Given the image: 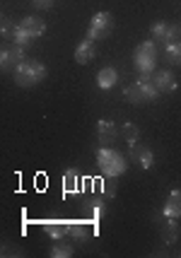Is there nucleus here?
Returning <instances> with one entry per match:
<instances>
[{
	"label": "nucleus",
	"mask_w": 181,
	"mask_h": 258,
	"mask_svg": "<svg viewBox=\"0 0 181 258\" xmlns=\"http://www.w3.org/2000/svg\"><path fill=\"white\" fill-rule=\"evenodd\" d=\"M97 167L102 169L106 176L116 179V176L126 174V169H128V159H126L121 152L111 150V147H99V150H97Z\"/></svg>",
	"instance_id": "nucleus-1"
},
{
	"label": "nucleus",
	"mask_w": 181,
	"mask_h": 258,
	"mask_svg": "<svg viewBox=\"0 0 181 258\" xmlns=\"http://www.w3.org/2000/svg\"><path fill=\"white\" fill-rule=\"evenodd\" d=\"M46 75H48V70H46L44 63L27 58L22 66L15 70V85H17V87H34L39 82H44Z\"/></svg>",
	"instance_id": "nucleus-2"
},
{
	"label": "nucleus",
	"mask_w": 181,
	"mask_h": 258,
	"mask_svg": "<svg viewBox=\"0 0 181 258\" xmlns=\"http://www.w3.org/2000/svg\"><path fill=\"white\" fill-rule=\"evenodd\" d=\"M124 97L128 104H145V101H155L159 97V90L155 87L152 80H138L133 85L124 87Z\"/></svg>",
	"instance_id": "nucleus-3"
},
{
	"label": "nucleus",
	"mask_w": 181,
	"mask_h": 258,
	"mask_svg": "<svg viewBox=\"0 0 181 258\" xmlns=\"http://www.w3.org/2000/svg\"><path fill=\"white\" fill-rule=\"evenodd\" d=\"M157 68V44L155 41H143L136 48V70L138 75H155Z\"/></svg>",
	"instance_id": "nucleus-4"
},
{
	"label": "nucleus",
	"mask_w": 181,
	"mask_h": 258,
	"mask_svg": "<svg viewBox=\"0 0 181 258\" xmlns=\"http://www.w3.org/2000/svg\"><path fill=\"white\" fill-rule=\"evenodd\" d=\"M113 29V15L111 12H97L90 20V27H87V39L92 41H99V39H106Z\"/></svg>",
	"instance_id": "nucleus-5"
},
{
	"label": "nucleus",
	"mask_w": 181,
	"mask_h": 258,
	"mask_svg": "<svg viewBox=\"0 0 181 258\" xmlns=\"http://www.w3.org/2000/svg\"><path fill=\"white\" fill-rule=\"evenodd\" d=\"M24 60H27L24 46H17V44H12V41L8 46H3V51H0V68H3L5 73H15Z\"/></svg>",
	"instance_id": "nucleus-6"
},
{
	"label": "nucleus",
	"mask_w": 181,
	"mask_h": 258,
	"mask_svg": "<svg viewBox=\"0 0 181 258\" xmlns=\"http://www.w3.org/2000/svg\"><path fill=\"white\" fill-rule=\"evenodd\" d=\"M152 82H155V87L159 90V94H169V92L179 90V80L174 78L171 70H157L155 78H152Z\"/></svg>",
	"instance_id": "nucleus-7"
},
{
	"label": "nucleus",
	"mask_w": 181,
	"mask_h": 258,
	"mask_svg": "<svg viewBox=\"0 0 181 258\" xmlns=\"http://www.w3.org/2000/svg\"><path fill=\"white\" fill-rule=\"evenodd\" d=\"M131 159L136 162V164H140L143 169H152V164H155V152L150 150V147L145 145H131Z\"/></svg>",
	"instance_id": "nucleus-8"
},
{
	"label": "nucleus",
	"mask_w": 181,
	"mask_h": 258,
	"mask_svg": "<svg viewBox=\"0 0 181 258\" xmlns=\"http://www.w3.org/2000/svg\"><path fill=\"white\" fill-rule=\"evenodd\" d=\"M20 29L24 34H29L32 39H39V36H44L46 34V22L41 17H34V15H29V17H24L22 22H20Z\"/></svg>",
	"instance_id": "nucleus-9"
},
{
	"label": "nucleus",
	"mask_w": 181,
	"mask_h": 258,
	"mask_svg": "<svg viewBox=\"0 0 181 258\" xmlns=\"http://www.w3.org/2000/svg\"><path fill=\"white\" fill-rule=\"evenodd\" d=\"M106 198H104V196H99V193H97V196H92L90 201L85 203V213L90 215V220H94V222H97V220H102L104 217V213H106Z\"/></svg>",
	"instance_id": "nucleus-10"
},
{
	"label": "nucleus",
	"mask_w": 181,
	"mask_h": 258,
	"mask_svg": "<svg viewBox=\"0 0 181 258\" xmlns=\"http://www.w3.org/2000/svg\"><path fill=\"white\" fill-rule=\"evenodd\" d=\"M116 85H118V70H116V68L106 66L97 73V87H99V90H111Z\"/></svg>",
	"instance_id": "nucleus-11"
},
{
	"label": "nucleus",
	"mask_w": 181,
	"mask_h": 258,
	"mask_svg": "<svg viewBox=\"0 0 181 258\" xmlns=\"http://www.w3.org/2000/svg\"><path fill=\"white\" fill-rule=\"evenodd\" d=\"M162 215L167 220H179L181 217V191H171L164 208H162Z\"/></svg>",
	"instance_id": "nucleus-12"
},
{
	"label": "nucleus",
	"mask_w": 181,
	"mask_h": 258,
	"mask_svg": "<svg viewBox=\"0 0 181 258\" xmlns=\"http://www.w3.org/2000/svg\"><path fill=\"white\" fill-rule=\"evenodd\" d=\"M97 138H99V145H111L113 140L118 138V128L111 121H99L97 123Z\"/></svg>",
	"instance_id": "nucleus-13"
},
{
	"label": "nucleus",
	"mask_w": 181,
	"mask_h": 258,
	"mask_svg": "<svg viewBox=\"0 0 181 258\" xmlns=\"http://www.w3.org/2000/svg\"><path fill=\"white\" fill-rule=\"evenodd\" d=\"M97 41H92V39H85V41H80L78 48H75V60H78L80 66H87L92 58H94V53H97Z\"/></svg>",
	"instance_id": "nucleus-14"
},
{
	"label": "nucleus",
	"mask_w": 181,
	"mask_h": 258,
	"mask_svg": "<svg viewBox=\"0 0 181 258\" xmlns=\"http://www.w3.org/2000/svg\"><path fill=\"white\" fill-rule=\"evenodd\" d=\"M68 236L73 241H80V244H85L87 239L92 236V227L87 222H70V229H68Z\"/></svg>",
	"instance_id": "nucleus-15"
},
{
	"label": "nucleus",
	"mask_w": 181,
	"mask_h": 258,
	"mask_svg": "<svg viewBox=\"0 0 181 258\" xmlns=\"http://www.w3.org/2000/svg\"><path fill=\"white\" fill-rule=\"evenodd\" d=\"M44 229L48 232V236H51V239H63V236H68L70 222H61V220H46Z\"/></svg>",
	"instance_id": "nucleus-16"
},
{
	"label": "nucleus",
	"mask_w": 181,
	"mask_h": 258,
	"mask_svg": "<svg viewBox=\"0 0 181 258\" xmlns=\"http://www.w3.org/2000/svg\"><path fill=\"white\" fill-rule=\"evenodd\" d=\"M150 39H152L155 44H167V39H169V24L155 22L150 27Z\"/></svg>",
	"instance_id": "nucleus-17"
},
{
	"label": "nucleus",
	"mask_w": 181,
	"mask_h": 258,
	"mask_svg": "<svg viewBox=\"0 0 181 258\" xmlns=\"http://www.w3.org/2000/svg\"><path fill=\"white\" fill-rule=\"evenodd\" d=\"M51 258H70L73 253H75V248H73V244H68V241H63V239H56V244L51 246Z\"/></svg>",
	"instance_id": "nucleus-18"
},
{
	"label": "nucleus",
	"mask_w": 181,
	"mask_h": 258,
	"mask_svg": "<svg viewBox=\"0 0 181 258\" xmlns=\"http://www.w3.org/2000/svg\"><path fill=\"white\" fill-rule=\"evenodd\" d=\"M164 60H167L169 66L181 68V41L179 44H167L164 46Z\"/></svg>",
	"instance_id": "nucleus-19"
},
{
	"label": "nucleus",
	"mask_w": 181,
	"mask_h": 258,
	"mask_svg": "<svg viewBox=\"0 0 181 258\" xmlns=\"http://www.w3.org/2000/svg\"><path fill=\"white\" fill-rule=\"evenodd\" d=\"M80 174L75 169H70L68 174H66V179H63V191L66 193H80Z\"/></svg>",
	"instance_id": "nucleus-20"
},
{
	"label": "nucleus",
	"mask_w": 181,
	"mask_h": 258,
	"mask_svg": "<svg viewBox=\"0 0 181 258\" xmlns=\"http://www.w3.org/2000/svg\"><path fill=\"white\" fill-rule=\"evenodd\" d=\"M162 239H164V244H176V239H179V225H176V220H167Z\"/></svg>",
	"instance_id": "nucleus-21"
},
{
	"label": "nucleus",
	"mask_w": 181,
	"mask_h": 258,
	"mask_svg": "<svg viewBox=\"0 0 181 258\" xmlns=\"http://www.w3.org/2000/svg\"><path fill=\"white\" fill-rule=\"evenodd\" d=\"M121 135L126 138V143H128V145H136L138 135H140V128H138L136 123H124L121 125Z\"/></svg>",
	"instance_id": "nucleus-22"
},
{
	"label": "nucleus",
	"mask_w": 181,
	"mask_h": 258,
	"mask_svg": "<svg viewBox=\"0 0 181 258\" xmlns=\"http://www.w3.org/2000/svg\"><path fill=\"white\" fill-rule=\"evenodd\" d=\"M17 27H20V24H15L10 17H3V22H0V34H3V39L12 41L15 34H17Z\"/></svg>",
	"instance_id": "nucleus-23"
},
{
	"label": "nucleus",
	"mask_w": 181,
	"mask_h": 258,
	"mask_svg": "<svg viewBox=\"0 0 181 258\" xmlns=\"http://www.w3.org/2000/svg\"><path fill=\"white\" fill-rule=\"evenodd\" d=\"M179 41H181V24H169V39H167V44H179Z\"/></svg>",
	"instance_id": "nucleus-24"
},
{
	"label": "nucleus",
	"mask_w": 181,
	"mask_h": 258,
	"mask_svg": "<svg viewBox=\"0 0 181 258\" xmlns=\"http://www.w3.org/2000/svg\"><path fill=\"white\" fill-rule=\"evenodd\" d=\"M53 3L56 0H32V5H34L36 10H48V8H53Z\"/></svg>",
	"instance_id": "nucleus-25"
}]
</instances>
